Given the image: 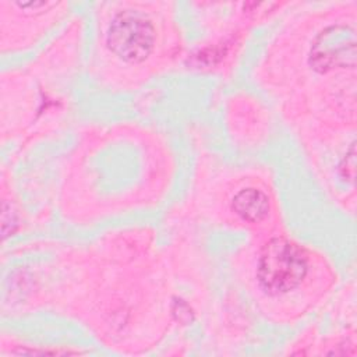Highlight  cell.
<instances>
[{
	"label": "cell",
	"instance_id": "1",
	"mask_svg": "<svg viewBox=\"0 0 357 357\" xmlns=\"http://www.w3.org/2000/svg\"><path fill=\"white\" fill-rule=\"evenodd\" d=\"M307 273V258L293 243L283 238L269 241L258 259V280L273 294L296 289Z\"/></svg>",
	"mask_w": 357,
	"mask_h": 357
},
{
	"label": "cell",
	"instance_id": "2",
	"mask_svg": "<svg viewBox=\"0 0 357 357\" xmlns=\"http://www.w3.org/2000/svg\"><path fill=\"white\" fill-rule=\"evenodd\" d=\"M106 40L110 50L121 60L141 63L153 49L155 28L142 13L126 10L112 20Z\"/></svg>",
	"mask_w": 357,
	"mask_h": 357
},
{
	"label": "cell",
	"instance_id": "3",
	"mask_svg": "<svg viewBox=\"0 0 357 357\" xmlns=\"http://www.w3.org/2000/svg\"><path fill=\"white\" fill-rule=\"evenodd\" d=\"M356 57V42L354 32L343 29L340 32L332 31L326 39H321L315 46L314 61L319 67L331 66H354Z\"/></svg>",
	"mask_w": 357,
	"mask_h": 357
},
{
	"label": "cell",
	"instance_id": "4",
	"mask_svg": "<svg viewBox=\"0 0 357 357\" xmlns=\"http://www.w3.org/2000/svg\"><path fill=\"white\" fill-rule=\"evenodd\" d=\"M233 209L247 222L262 220L269 211L266 195L255 188H245L233 198Z\"/></svg>",
	"mask_w": 357,
	"mask_h": 357
}]
</instances>
